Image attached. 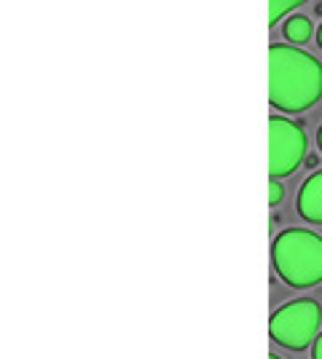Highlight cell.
Wrapping results in <instances>:
<instances>
[{
  "label": "cell",
  "mask_w": 322,
  "mask_h": 359,
  "mask_svg": "<svg viewBox=\"0 0 322 359\" xmlns=\"http://www.w3.org/2000/svg\"><path fill=\"white\" fill-rule=\"evenodd\" d=\"M295 204H298V215H301L307 223L322 225V169L314 172V175L301 185Z\"/></svg>",
  "instance_id": "obj_5"
},
{
  "label": "cell",
  "mask_w": 322,
  "mask_h": 359,
  "mask_svg": "<svg viewBox=\"0 0 322 359\" xmlns=\"http://www.w3.org/2000/svg\"><path fill=\"white\" fill-rule=\"evenodd\" d=\"M322 325V311L317 300H290L279 306L269 319V335L271 341L290 351H304L317 341V330Z\"/></svg>",
  "instance_id": "obj_3"
},
{
  "label": "cell",
  "mask_w": 322,
  "mask_h": 359,
  "mask_svg": "<svg viewBox=\"0 0 322 359\" xmlns=\"http://www.w3.org/2000/svg\"><path fill=\"white\" fill-rule=\"evenodd\" d=\"M282 196H285V191H282V182L279 180H269V204L271 207H276L279 201H282Z\"/></svg>",
  "instance_id": "obj_8"
},
{
  "label": "cell",
  "mask_w": 322,
  "mask_h": 359,
  "mask_svg": "<svg viewBox=\"0 0 322 359\" xmlns=\"http://www.w3.org/2000/svg\"><path fill=\"white\" fill-rule=\"evenodd\" d=\"M317 43H320V48H322V25H320V30H317Z\"/></svg>",
  "instance_id": "obj_12"
},
{
  "label": "cell",
  "mask_w": 322,
  "mask_h": 359,
  "mask_svg": "<svg viewBox=\"0 0 322 359\" xmlns=\"http://www.w3.org/2000/svg\"><path fill=\"white\" fill-rule=\"evenodd\" d=\"M301 3H307V0H269V25H276L282 16L290 14Z\"/></svg>",
  "instance_id": "obj_7"
},
{
  "label": "cell",
  "mask_w": 322,
  "mask_h": 359,
  "mask_svg": "<svg viewBox=\"0 0 322 359\" xmlns=\"http://www.w3.org/2000/svg\"><path fill=\"white\" fill-rule=\"evenodd\" d=\"M317 161H320V158H317V156L311 153V156H307V161H304V164H307L309 169H311V166H317Z\"/></svg>",
  "instance_id": "obj_10"
},
{
  "label": "cell",
  "mask_w": 322,
  "mask_h": 359,
  "mask_svg": "<svg viewBox=\"0 0 322 359\" xmlns=\"http://www.w3.org/2000/svg\"><path fill=\"white\" fill-rule=\"evenodd\" d=\"M317 145H320V150H322V126H320V132H317Z\"/></svg>",
  "instance_id": "obj_11"
},
{
  "label": "cell",
  "mask_w": 322,
  "mask_h": 359,
  "mask_svg": "<svg viewBox=\"0 0 322 359\" xmlns=\"http://www.w3.org/2000/svg\"><path fill=\"white\" fill-rule=\"evenodd\" d=\"M276 276L295 290L322 282V236L307 228H288L271 244Z\"/></svg>",
  "instance_id": "obj_2"
},
{
  "label": "cell",
  "mask_w": 322,
  "mask_h": 359,
  "mask_svg": "<svg viewBox=\"0 0 322 359\" xmlns=\"http://www.w3.org/2000/svg\"><path fill=\"white\" fill-rule=\"evenodd\" d=\"M269 359H282V357H276V354H271V357H269Z\"/></svg>",
  "instance_id": "obj_13"
},
{
  "label": "cell",
  "mask_w": 322,
  "mask_h": 359,
  "mask_svg": "<svg viewBox=\"0 0 322 359\" xmlns=\"http://www.w3.org/2000/svg\"><path fill=\"white\" fill-rule=\"evenodd\" d=\"M322 97V65L309 51L269 46V102L279 113H304Z\"/></svg>",
  "instance_id": "obj_1"
},
{
  "label": "cell",
  "mask_w": 322,
  "mask_h": 359,
  "mask_svg": "<svg viewBox=\"0 0 322 359\" xmlns=\"http://www.w3.org/2000/svg\"><path fill=\"white\" fill-rule=\"evenodd\" d=\"M307 161V132L301 123L282 116L269 118V175L288 177Z\"/></svg>",
  "instance_id": "obj_4"
},
{
  "label": "cell",
  "mask_w": 322,
  "mask_h": 359,
  "mask_svg": "<svg viewBox=\"0 0 322 359\" xmlns=\"http://www.w3.org/2000/svg\"><path fill=\"white\" fill-rule=\"evenodd\" d=\"M311 357L322 359V332L317 335V341H314V351H311Z\"/></svg>",
  "instance_id": "obj_9"
},
{
  "label": "cell",
  "mask_w": 322,
  "mask_h": 359,
  "mask_svg": "<svg viewBox=\"0 0 322 359\" xmlns=\"http://www.w3.org/2000/svg\"><path fill=\"white\" fill-rule=\"evenodd\" d=\"M311 19L309 16H304V14H293V16H288V22H285V38H288V43H293V46H304V43H309L311 41Z\"/></svg>",
  "instance_id": "obj_6"
}]
</instances>
